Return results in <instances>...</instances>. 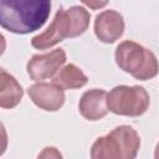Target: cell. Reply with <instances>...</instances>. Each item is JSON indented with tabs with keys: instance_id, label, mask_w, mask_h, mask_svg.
<instances>
[{
	"instance_id": "cell-9",
	"label": "cell",
	"mask_w": 159,
	"mask_h": 159,
	"mask_svg": "<svg viewBox=\"0 0 159 159\" xmlns=\"http://www.w3.org/2000/svg\"><path fill=\"white\" fill-rule=\"evenodd\" d=\"M80 113L87 120H99L108 113L107 92L103 89L93 88L84 92L78 104Z\"/></svg>"
},
{
	"instance_id": "cell-1",
	"label": "cell",
	"mask_w": 159,
	"mask_h": 159,
	"mask_svg": "<svg viewBox=\"0 0 159 159\" xmlns=\"http://www.w3.org/2000/svg\"><path fill=\"white\" fill-rule=\"evenodd\" d=\"M51 0H0V24L14 34H30L43 26Z\"/></svg>"
},
{
	"instance_id": "cell-7",
	"label": "cell",
	"mask_w": 159,
	"mask_h": 159,
	"mask_svg": "<svg viewBox=\"0 0 159 159\" xmlns=\"http://www.w3.org/2000/svg\"><path fill=\"white\" fill-rule=\"evenodd\" d=\"M27 93L31 101L41 109L55 112L58 111L65 103V94L56 84L40 82L29 87Z\"/></svg>"
},
{
	"instance_id": "cell-13",
	"label": "cell",
	"mask_w": 159,
	"mask_h": 159,
	"mask_svg": "<svg viewBox=\"0 0 159 159\" xmlns=\"http://www.w3.org/2000/svg\"><path fill=\"white\" fill-rule=\"evenodd\" d=\"M61 158L62 155L57 152L56 148H52V147H48V148H45V150L39 155V158Z\"/></svg>"
},
{
	"instance_id": "cell-8",
	"label": "cell",
	"mask_w": 159,
	"mask_h": 159,
	"mask_svg": "<svg viewBox=\"0 0 159 159\" xmlns=\"http://www.w3.org/2000/svg\"><path fill=\"white\" fill-rule=\"evenodd\" d=\"M124 31V20L122 15L114 10H106L96 16L94 34L99 41L104 43L116 42Z\"/></svg>"
},
{
	"instance_id": "cell-2",
	"label": "cell",
	"mask_w": 159,
	"mask_h": 159,
	"mask_svg": "<svg viewBox=\"0 0 159 159\" xmlns=\"http://www.w3.org/2000/svg\"><path fill=\"white\" fill-rule=\"evenodd\" d=\"M89 25V14L84 7L72 6L67 10L60 9L51 25L31 40L35 48L45 50L55 46L67 37L82 35Z\"/></svg>"
},
{
	"instance_id": "cell-10",
	"label": "cell",
	"mask_w": 159,
	"mask_h": 159,
	"mask_svg": "<svg viewBox=\"0 0 159 159\" xmlns=\"http://www.w3.org/2000/svg\"><path fill=\"white\" fill-rule=\"evenodd\" d=\"M22 88L19 82L4 68L0 71V106L1 108H14L22 98Z\"/></svg>"
},
{
	"instance_id": "cell-3",
	"label": "cell",
	"mask_w": 159,
	"mask_h": 159,
	"mask_svg": "<svg viewBox=\"0 0 159 159\" xmlns=\"http://www.w3.org/2000/svg\"><path fill=\"white\" fill-rule=\"evenodd\" d=\"M140 147L138 133L129 125H119L98 138L91 149L93 159H133Z\"/></svg>"
},
{
	"instance_id": "cell-4",
	"label": "cell",
	"mask_w": 159,
	"mask_h": 159,
	"mask_svg": "<svg viewBox=\"0 0 159 159\" xmlns=\"http://www.w3.org/2000/svg\"><path fill=\"white\" fill-rule=\"evenodd\" d=\"M116 63L120 70L135 80L147 81L158 75L159 63L155 55L133 41L120 42L114 53Z\"/></svg>"
},
{
	"instance_id": "cell-6",
	"label": "cell",
	"mask_w": 159,
	"mask_h": 159,
	"mask_svg": "<svg viewBox=\"0 0 159 159\" xmlns=\"http://www.w3.org/2000/svg\"><path fill=\"white\" fill-rule=\"evenodd\" d=\"M66 62V53L62 48H56L42 55H34L26 65L31 80L42 81L52 77L57 70Z\"/></svg>"
},
{
	"instance_id": "cell-11",
	"label": "cell",
	"mask_w": 159,
	"mask_h": 159,
	"mask_svg": "<svg viewBox=\"0 0 159 159\" xmlns=\"http://www.w3.org/2000/svg\"><path fill=\"white\" fill-rule=\"evenodd\" d=\"M87 81H88L87 76L82 72L81 68H78L73 63L65 66L53 77V84H56L62 91L81 88L87 83Z\"/></svg>"
},
{
	"instance_id": "cell-12",
	"label": "cell",
	"mask_w": 159,
	"mask_h": 159,
	"mask_svg": "<svg viewBox=\"0 0 159 159\" xmlns=\"http://www.w3.org/2000/svg\"><path fill=\"white\" fill-rule=\"evenodd\" d=\"M81 2H83L86 6H88L92 10H97V9H102L104 7L109 0H80Z\"/></svg>"
},
{
	"instance_id": "cell-5",
	"label": "cell",
	"mask_w": 159,
	"mask_h": 159,
	"mask_svg": "<svg viewBox=\"0 0 159 159\" xmlns=\"http://www.w3.org/2000/svg\"><path fill=\"white\" fill-rule=\"evenodd\" d=\"M108 109L118 116L138 117L147 112L150 104L148 92L139 86H117L107 93Z\"/></svg>"
},
{
	"instance_id": "cell-14",
	"label": "cell",
	"mask_w": 159,
	"mask_h": 159,
	"mask_svg": "<svg viewBox=\"0 0 159 159\" xmlns=\"http://www.w3.org/2000/svg\"><path fill=\"white\" fill-rule=\"evenodd\" d=\"M154 157H155V159H159V143L157 144V148H155V153H154Z\"/></svg>"
}]
</instances>
